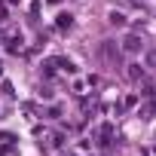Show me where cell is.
<instances>
[{
	"label": "cell",
	"instance_id": "obj_1",
	"mask_svg": "<svg viewBox=\"0 0 156 156\" xmlns=\"http://www.w3.org/2000/svg\"><path fill=\"white\" fill-rule=\"evenodd\" d=\"M101 55H104V61H107V64H113V67L119 64V49H116V43H113V40H104V43H101Z\"/></svg>",
	"mask_w": 156,
	"mask_h": 156
},
{
	"label": "cell",
	"instance_id": "obj_2",
	"mask_svg": "<svg viewBox=\"0 0 156 156\" xmlns=\"http://www.w3.org/2000/svg\"><path fill=\"white\" fill-rule=\"evenodd\" d=\"M122 49H126V52H138V49H141V37L129 34V37H126V43H122Z\"/></svg>",
	"mask_w": 156,
	"mask_h": 156
},
{
	"label": "cell",
	"instance_id": "obj_3",
	"mask_svg": "<svg viewBox=\"0 0 156 156\" xmlns=\"http://www.w3.org/2000/svg\"><path fill=\"white\" fill-rule=\"evenodd\" d=\"M126 73H129V80H141V76H144V67H141V64H129Z\"/></svg>",
	"mask_w": 156,
	"mask_h": 156
},
{
	"label": "cell",
	"instance_id": "obj_4",
	"mask_svg": "<svg viewBox=\"0 0 156 156\" xmlns=\"http://www.w3.org/2000/svg\"><path fill=\"white\" fill-rule=\"evenodd\" d=\"M110 22H113V25H126V16H122V12H110Z\"/></svg>",
	"mask_w": 156,
	"mask_h": 156
},
{
	"label": "cell",
	"instance_id": "obj_5",
	"mask_svg": "<svg viewBox=\"0 0 156 156\" xmlns=\"http://www.w3.org/2000/svg\"><path fill=\"white\" fill-rule=\"evenodd\" d=\"M147 67H156V49L147 52Z\"/></svg>",
	"mask_w": 156,
	"mask_h": 156
},
{
	"label": "cell",
	"instance_id": "obj_6",
	"mask_svg": "<svg viewBox=\"0 0 156 156\" xmlns=\"http://www.w3.org/2000/svg\"><path fill=\"white\" fill-rule=\"evenodd\" d=\"M58 25L61 28H70V16H58Z\"/></svg>",
	"mask_w": 156,
	"mask_h": 156
}]
</instances>
